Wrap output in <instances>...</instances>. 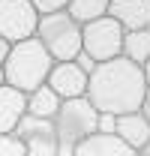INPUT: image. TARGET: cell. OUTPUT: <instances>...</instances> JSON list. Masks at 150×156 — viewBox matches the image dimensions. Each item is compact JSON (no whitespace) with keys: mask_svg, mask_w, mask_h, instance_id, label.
<instances>
[{"mask_svg":"<svg viewBox=\"0 0 150 156\" xmlns=\"http://www.w3.org/2000/svg\"><path fill=\"white\" fill-rule=\"evenodd\" d=\"M147 99L144 69L126 57H114L108 63H96L87 78V102L99 114H135Z\"/></svg>","mask_w":150,"mask_h":156,"instance_id":"obj_1","label":"cell"},{"mask_svg":"<svg viewBox=\"0 0 150 156\" xmlns=\"http://www.w3.org/2000/svg\"><path fill=\"white\" fill-rule=\"evenodd\" d=\"M51 66H54V57L42 48V42L36 36L24 39L18 45H12L9 57L3 63L6 69V84L21 90L24 96L33 93L36 87L48 84V75H51Z\"/></svg>","mask_w":150,"mask_h":156,"instance_id":"obj_2","label":"cell"},{"mask_svg":"<svg viewBox=\"0 0 150 156\" xmlns=\"http://www.w3.org/2000/svg\"><path fill=\"white\" fill-rule=\"evenodd\" d=\"M54 129L60 138V156H72L78 144L99 132V111L87 102V96L66 99L54 114Z\"/></svg>","mask_w":150,"mask_h":156,"instance_id":"obj_3","label":"cell"},{"mask_svg":"<svg viewBox=\"0 0 150 156\" xmlns=\"http://www.w3.org/2000/svg\"><path fill=\"white\" fill-rule=\"evenodd\" d=\"M36 39L54 57V63H66V60H75L81 54V24L66 9L51 12V15H39Z\"/></svg>","mask_w":150,"mask_h":156,"instance_id":"obj_4","label":"cell"},{"mask_svg":"<svg viewBox=\"0 0 150 156\" xmlns=\"http://www.w3.org/2000/svg\"><path fill=\"white\" fill-rule=\"evenodd\" d=\"M123 36L126 30L111 18H96L81 27V51L93 63H108L114 57H123Z\"/></svg>","mask_w":150,"mask_h":156,"instance_id":"obj_5","label":"cell"},{"mask_svg":"<svg viewBox=\"0 0 150 156\" xmlns=\"http://www.w3.org/2000/svg\"><path fill=\"white\" fill-rule=\"evenodd\" d=\"M39 27V12L30 0H0V36L9 45L33 39Z\"/></svg>","mask_w":150,"mask_h":156,"instance_id":"obj_6","label":"cell"},{"mask_svg":"<svg viewBox=\"0 0 150 156\" xmlns=\"http://www.w3.org/2000/svg\"><path fill=\"white\" fill-rule=\"evenodd\" d=\"M15 138L24 147V156H60V138H57L54 120L24 117L15 129Z\"/></svg>","mask_w":150,"mask_h":156,"instance_id":"obj_7","label":"cell"},{"mask_svg":"<svg viewBox=\"0 0 150 156\" xmlns=\"http://www.w3.org/2000/svg\"><path fill=\"white\" fill-rule=\"evenodd\" d=\"M87 78L90 75H87L75 60H66V63H54V66H51L48 87H51L63 102H66V99H81V96H87Z\"/></svg>","mask_w":150,"mask_h":156,"instance_id":"obj_8","label":"cell"},{"mask_svg":"<svg viewBox=\"0 0 150 156\" xmlns=\"http://www.w3.org/2000/svg\"><path fill=\"white\" fill-rule=\"evenodd\" d=\"M108 15L126 33H132V30H147L150 27V0H111Z\"/></svg>","mask_w":150,"mask_h":156,"instance_id":"obj_9","label":"cell"},{"mask_svg":"<svg viewBox=\"0 0 150 156\" xmlns=\"http://www.w3.org/2000/svg\"><path fill=\"white\" fill-rule=\"evenodd\" d=\"M27 117V96L3 84L0 87V135H15L18 123Z\"/></svg>","mask_w":150,"mask_h":156,"instance_id":"obj_10","label":"cell"},{"mask_svg":"<svg viewBox=\"0 0 150 156\" xmlns=\"http://www.w3.org/2000/svg\"><path fill=\"white\" fill-rule=\"evenodd\" d=\"M114 135L120 138L126 147H132V150L138 153V150L150 141V126H147V120L141 117V111H135V114L117 117V129H114Z\"/></svg>","mask_w":150,"mask_h":156,"instance_id":"obj_11","label":"cell"},{"mask_svg":"<svg viewBox=\"0 0 150 156\" xmlns=\"http://www.w3.org/2000/svg\"><path fill=\"white\" fill-rule=\"evenodd\" d=\"M72 156H138L132 147H126L117 135H99L96 132L93 138H87L84 144L75 147Z\"/></svg>","mask_w":150,"mask_h":156,"instance_id":"obj_12","label":"cell"},{"mask_svg":"<svg viewBox=\"0 0 150 156\" xmlns=\"http://www.w3.org/2000/svg\"><path fill=\"white\" fill-rule=\"evenodd\" d=\"M63 99L57 96L48 84L36 87L33 93H27V117H39V120H54V114L60 111Z\"/></svg>","mask_w":150,"mask_h":156,"instance_id":"obj_13","label":"cell"},{"mask_svg":"<svg viewBox=\"0 0 150 156\" xmlns=\"http://www.w3.org/2000/svg\"><path fill=\"white\" fill-rule=\"evenodd\" d=\"M108 6H111V0H69L66 12L84 27V24H90L96 18H105L108 15Z\"/></svg>","mask_w":150,"mask_h":156,"instance_id":"obj_14","label":"cell"},{"mask_svg":"<svg viewBox=\"0 0 150 156\" xmlns=\"http://www.w3.org/2000/svg\"><path fill=\"white\" fill-rule=\"evenodd\" d=\"M123 57L144 66L150 60V27L147 30H132L123 36Z\"/></svg>","mask_w":150,"mask_h":156,"instance_id":"obj_15","label":"cell"},{"mask_svg":"<svg viewBox=\"0 0 150 156\" xmlns=\"http://www.w3.org/2000/svg\"><path fill=\"white\" fill-rule=\"evenodd\" d=\"M30 6L39 15H51V12H63L69 6V0H30Z\"/></svg>","mask_w":150,"mask_h":156,"instance_id":"obj_16","label":"cell"},{"mask_svg":"<svg viewBox=\"0 0 150 156\" xmlns=\"http://www.w3.org/2000/svg\"><path fill=\"white\" fill-rule=\"evenodd\" d=\"M0 156H24V147L15 135H0Z\"/></svg>","mask_w":150,"mask_h":156,"instance_id":"obj_17","label":"cell"},{"mask_svg":"<svg viewBox=\"0 0 150 156\" xmlns=\"http://www.w3.org/2000/svg\"><path fill=\"white\" fill-rule=\"evenodd\" d=\"M117 129V117L114 114H99V135H114Z\"/></svg>","mask_w":150,"mask_h":156,"instance_id":"obj_18","label":"cell"},{"mask_svg":"<svg viewBox=\"0 0 150 156\" xmlns=\"http://www.w3.org/2000/svg\"><path fill=\"white\" fill-rule=\"evenodd\" d=\"M75 63H78V66H81V69H84L87 75H90V72H93V69H96V63H93V60H90V57H87L84 51H81V54L75 57Z\"/></svg>","mask_w":150,"mask_h":156,"instance_id":"obj_19","label":"cell"},{"mask_svg":"<svg viewBox=\"0 0 150 156\" xmlns=\"http://www.w3.org/2000/svg\"><path fill=\"white\" fill-rule=\"evenodd\" d=\"M9 51H12V45H9V42H6V39L0 36V66H3V63H6V57H9Z\"/></svg>","mask_w":150,"mask_h":156,"instance_id":"obj_20","label":"cell"},{"mask_svg":"<svg viewBox=\"0 0 150 156\" xmlns=\"http://www.w3.org/2000/svg\"><path fill=\"white\" fill-rule=\"evenodd\" d=\"M141 117L147 120V126H150V93H147V99H144V105H141Z\"/></svg>","mask_w":150,"mask_h":156,"instance_id":"obj_21","label":"cell"},{"mask_svg":"<svg viewBox=\"0 0 150 156\" xmlns=\"http://www.w3.org/2000/svg\"><path fill=\"white\" fill-rule=\"evenodd\" d=\"M141 69H144V81H147V93H150V60L141 66Z\"/></svg>","mask_w":150,"mask_h":156,"instance_id":"obj_22","label":"cell"},{"mask_svg":"<svg viewBox=\"0 0 150 156\" xmlns=\"http://www.w3.org/2000/svg\"><path fill=\"white\" fill-rule=\"evenodd\" d=\"M138 156H150V141L144 144V147H141V150H138Z\"/></svg>","mask_w":150,"mask_h":156,"instance_id":"obj_23","label":"cell"},{"mask_svg":"<svg viewBox=\"0 0 150 156\" xmlns=\"http://www.w3.org/2000/svg\"><path fill=\"white\" fill-rule=\"evenodd\" d=\"M3 84H6V69L0 66V87H3Z\"/></svg>","mask_w":150,"mask_h":156,"instance_id":"obj_24","label":"cell"}]
</instances>
